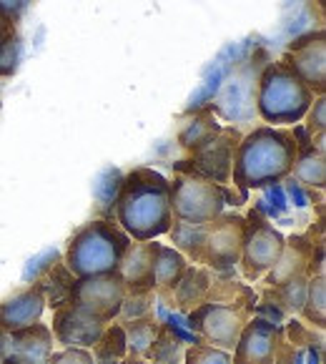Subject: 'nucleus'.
I'll use <instances>...</instances> for the list:
<instances>
[{
    "label": "nucleus",
    "instance_id": "393cba45",
    "mask_svg": "<svg viewBox=\"0 0 326 364\" xmlns=\"http://www.w3.org/2000/svg\"><path fill=\"white\" fill-rule=\"evenodd\" d=\"M93 362L96 364H121L129 354L126 349V332L121 324H113V327H106L103 337L93 344Z\"/></svg>",
    "mask_w": 326,
    "mask_h": 364
},
{
    "label": "nucleus",
    "instance_id": "2eb2a0df",
    "mask_svg": "<svg viewBox=\"0 0 326 364\" xmlns=\"http://www.w3.org/2000/svg\"><path fill=\"white\" fill-rule=\"evenodd\" d=\"M45 311V296L40 287L33 284L28 289L18 291L11 299L0 301V329L16 332V329H26L36 321H40Z\"/></svg>",
    "mask_w": 326,
    "mask_h": 364
},
{
    "label": "nucleus",
    "instance_id": "a211bd4d",
    "mask_svg": "<svg viewBox=\"0 0 326 364\" xmlns=\"http://www.w3.org/2000/svg\"><path fill=\"white\" fill-rule=\"evenodd\" d=\"M151 252H153V291L158 294H171L178 279L188 269V262L178 249L166 247V244H156L151 241Z\"/></svg>",
    "mask_w": 326,
    "mask_h": 364
},
{
    "label": "nucleus",
    "instance_id": "f704fd0d",
    "mask_svg": "<svg viewBox=\"0 0 326 364\" xmlns=\"http://www.w3.org/2000/svg\"><path fill=\"white\" fill-rule=\"evenodd\" d=\"M289 193H291V198H294V201H296V206H306L304 191H301V186H299V183L289 181Z\"/></svg>",
    "mask_w": 326,
    "mask_h": 364
},
{
    "label": "nucleus",
    "instance_id": "9d476101",
    "mask_svg": "<svg viewBox=\"0 0 326 364\" xmlns=\"http://www.w3.org/2000/svg\"><path fill=\"white\" fill-rule=\"evenodd\" d=\"M53 354V334L48 324H31L26 329H0V364H48Z\"/></svg>",
    "mask_w": 326,
    "mask_h": 364
},
{
    "label": "nucleus",
    "instance_id": "39448f33",
    "mask_svg": "<svg viewBox=\"0 0 326 364\" xmlns=\"http://www.w3.org/2000/svg\"><path fill=\"white\" fill-rule=\"evenodd\" d=\"M229 204V191L209 178L181 173L171 181V214L183 224H209Z\"/></svg>",
    "mask_w": 326,
    "mask_h": 364
},
{
    "label": "nucleus",
    "instance_id": "aec40b11",
    "mask_svg": "<svg viewBox=\"0 0 326 364\" xmlns=\"http://www.w3.org/2000/svg\"><path fill=\"white\" fill-rule=\"evenodd\" d=\"M221 134V126L216 124L214 108H203V111H193V118H188L186 124L178 131V144L183 149L198 151L201 146H206L209 141H214Z\"/></svg>",
    "mask_w": 326,
    "mask_h": 364
},
{
    "label": "nucleus",
    "instance_id": "ddd939ff",
    "mask_svg": "<svg viewBox=\"0 0 326 364\" xmlns=\"http://www.w3.org/2000/svg\"><path fill=\"white\" fill-rule=\"evenodd\" d=\"M286 63L294 68V73L309 86L311 93L324 96L326 91V43H324V31L306 33V36L296 38L289 46L286 53Z\"/></svg>",
    "mask_w": 326,
    "mask_h": 364
},
{
    "label": "nucleus",
    "instance_id": "f257e3e1",
    "mask_svg": "<svg viewBox=\"0 0 326 364\" xmlns=\"http://www.w3.org/2000/svg\"><path fill=\"white\" fill-rule=\"evenodd\" d=\"M113 211L131 241H156L173 226L171 181L153 168H134L124 176Z\"/></svg>",
    "mask_w": 326,
    "mask_h": 364
},
{
    "label": "nucleus",
    "instance_id": "6ab92c4d",
    "mask_svg": "<svg viewBox=\"0 0 326 364\" xmlns=\"http://www.w3.org/2000/svg\"><path fill=\"white\" fill-rule=\"evenodd\" d=\"M121 327H124V332H126V349H129V354H126V359L121 364L143 362V359L148 357V349H151V344H153L156 334H158L161 324L153 319V314H148V316H141V319L126 321Z\"/></svg>",
    "mask_w": 326,
    "mask_h": 364
},
{
    "label": "nucleus",
    "instance_id": "412c9836",
    "mask_svg": "<svg viewBox=\"0 0 326 364\" xmlns=\"http://www.w3.org/2000/svg\"><path fill=\"white\" fill-rule=\"evenodd\" d=\"M211 291V277L206 269H191L188 267L183 272V277L178 279V284L173 287L171 294L176 296V304L181 306L183 311L196 309L201 301H206Z\"/></svg>",
    "mask_w": 326,
    "mask_h": 364
},
{
    "label": "nucleus",
    "instance_id": "4be33fe9",
    "mask_svg": "<svg viewBox=\"0 0 326 364\" xmlns=\"http://www.w3.org/2000/svg\"><path fill=\"white\" fill-rule=\"evenodd\" d=\"M291 173H294V178H296V183H299V186L319 188V191H321V188H324V183H326V159H324V154H321V151H316L314 144H311L309 149L299 151Z\"/></svg>",
    "mask_w": 326,
    "mask_h": 364
},
{
    "label": "nucleus",
    "instance_id": "c756f323",
    "mask_svg": "<svg viewBox=\"0 0 326 364\" xmlns=\"http://www.w3.org/2000/svg\"><path fill=\"white\" fill-rule=\"evenodd\" d=\"M153 314V291H126V299L121 304V314L126 321L131 319H141V316Z\"/></svg>",
    "mask_w": 326,
    "mask_h": 364
},
{
    "label": "nucleus",
    "instance_id": "72a5a7b5",
    "mask_svg": "<svg viewBox=\"0 0 326 364\" xmlns=\"http://www.w3.org/2000/svg\"><path fill=\"white\" fill-rule=\"evenodd\" d=\"M28 6H31V0H0V11L6 13L13 23L21 21V16L28 11Z\"/></svg>",
    "mask_w": 326,
    "mask_h": 364
},
{
    "label": "nucleus",
    "instance_id": "5701e85b",
    "mask_svg": "<svg viewBox=\"0 0 326 364\" xmlns=\"http://www.w3.org/2000/svg\"><path fill=\"white\" fill-rule=\"evenodd\" d=\"M299 314H304V319L311 327L324 329L326 327V277L324 272H316L309 277L306 284V299Z\"/></svg>",
    "mask_w": 326,
    "mask_h": 364
},
{
    "label": "nucleus",
    "instance_id": "f03ea898",
    "mask_svg": "<svg viewBox=\"0 0 326 364\" xmlns=\"http://www.w3.org/2000/svg\"><path fill=\"white\" fill-rule=\"evenodd\" d=\"M299 151L301 146L296 131L259 126L236 146L234 164H231L234 186L246 193L251 188H266L271 183L283 181L286 176H291Z\"/></svg>",
    "mask_w": 326,
    "mask_h": 364
},
{
    "label": "nucleus",
    "instance_id": "473e14b6",
    "mask_svg": "<svg viewBox=\"0 0 326 364\" xmlns=\"http://www.w3.org/2000/svg\"><path fill=\"white\" fill-rule=\"evenodd\" d=\"M53 262H58V252H55V249H53V252H45L40 259H36V262L28 264V269L23 272V279H26V282H31V279H33V284H36V279L40 277V274H43Z\"/></svg>",
    "mask_w": 326,
    "mask_h": 364
},
{
    "label": "nucleus",
    "instance_id": "c9c22d12",
    "mask_svg": "<svg viewBox=\"0 0 326 364\" xmlns=\"http://www.w3.org/2000/svg\"><path fill=\"white\" fill-rule=\"evenodd\" d=\"M11 31H13V21L6 16V13L0 11V43L6 41V36H8V33H11Z\"/></svg>",
    "mask_w": 326,
    "mask_h": 364
},
{
    "label": "nucleus",
    "instance_id": "0eeeda50",
    "mask_svg": "<svg viewBox=\"0 0 326 364\" xmlns=\"http://www.w3.org/2000/svg\"><path fill=\"white\" fill-rule=\"evenodd\" d=\"M249 321V311L236 301H201L188 314V327L198 334V342L219 349H234L239 334Z\"/></svg>",
    "mask_w": 326,
    "mask_h": 364
},
{
    "label": "nucleus",
    "instance_id": "2f4dec72",
    "mask_svg": "<svg viewBox=\"0 0 326 364\" xmlns=\"http://www.w3.org/2000/svg\"><path fill=\"white\" fill-rule=\"evenodd\" d=\"M48 364H96V362H93L91 349L65 347L63 352H53V354H50Z\"/></svg>",
    "mask_w": 326,
    "mask_h": 364
},
{
    "label": "nucleus",
    "instance_id": "7c9ffc66",
    "mask_svg": "<svg viewBox=\"0 0 326 364\" xmlns=\"http://www.w3.org/2000/svg\"><path fill=\"white\" fill-rule=\"evenodd\" d=\"M306 131L314 139V134H324L326 131V98L319 96L316 101H311L309 111H306Z\"/></svg>",
    "mask_w": 326,
    "mask_h": 364
},
{
    "label": "nucleus",
    "instance_id": "c85d7f7f",
    "mask_svg": "<svg viewBox=\"0 0 326 364\" xmlns=\"http://www.w3.org/2000/svg\"><path fill=\"white\" fill-rule=\"evenodd\" d=\"M21 55H23L21 36H18L16 28H13L6 36V41L0 43V78H8V75L16 73L18 63H21Z\"/></svg>",
    "mask_w": 326,
    "mask_h": 364
},
{
    "label": "nucleus",
    "instance_id": "20e7f679",
    "mask_svg": "<svg viewBox=\"0 0 326 364\" xmlns=\"http://www.w3.org/2000/svg\"><path fill=\"white\" fill-rule=\"evenodd\" d=\"M311 101H314V93L286 60H278V63L263 68L261 78H259L256 108L266 124H299L309 111Z\"/></svg>",
    "mask_w": 326,
    "mask_h": 364
},
{
    "label": "nucleus",
    "instance_id": "6e6552de",
    "mask_svg": "<svg viewBox=\"0 0 326 364\" xmlns=\"http://www.w3.org/2000/svg\"><path fill=\"white\" fill-rule=\"evenodd\" d=\"M126 299V287L118 279V274H98V277H83L75 279L70 289L68 304L75 309L86 311L88 316L103 321H113L121 314V304Z\"/></svg>",
    "mask_w": 326,
    "mask_h": 364
},
{
    "label": "nucleus",
    "instance_id": "a878e982",
    "mask_svg": "<svg viewBox=\"0 0 326 364\" xmlns=\"http://www.w3.org/2000/svg\"><path fill=\"white\" fill-rule=\"evenodd\" d=\"M121 183H124V173L118 168H106L101 176L93 183V196H96L98 211L103 216H111L113 209H116V198L118 191H121Z\"/></svg>",
    "mask_w": 326,
    "mask_h": 364
},
{
    "label": "nucleus",
    "instance_id": "423d86ee",
    "mask_svg": "<svg viewBox=\"0 0 326 364\" xmlns=\"http://www.w3.org/2000/svg\"><path fill=\"white\" fill-rule=\"evenodd\" d=\"M246 239V219L236 214H221L219 219L203 224L196 264H206L214 272L234 269L241 259Z\"/></svg>",
    "mask_w": 326,
    "mask_h": 364
},
{
    "label": "nucleus",
    "instance_id": "dca6fc26",
    "mask_svg": "<svg viewBox=\"0 0 326 364\" xmlns=\"http://www.w3.org/2000/svg\"><path fill=\"white\" fill-rule=\"evenodd\" d=\"M116 274L124 282L126 291H153V252H151V241L129 244V249L118 262Z\"/></svg>",
    "mask_w": 326,
    "mask_h": 364
},
{
    "label": "nucleus",
    "instance_id": "4468645a",
    "mask_svg": "<svg viewBox=\"0 0 326 364\" xmlns=\"http://www.w3.org/2000/svg\"><path fill=\"white\" fill-rule=\"evenodd\" d=\"M108 324L88 316L86 311L75 309L73 304L58 306L53 314V327L50 334L55 337V342L63 344V347H80V349H91L98 339L103 337Z\"/></svg>",
    "mask_w": 326,
    "mask_h": 364
},
{
    "label": "nucleus",
    "instance_id": "f8f14e48",
    "mask_svg": "<svg viewBox=\"0 0 326 364\" xmlns=\"http://www.w3.org/2000/svg\"><path fill=\"white\" fill-rule=\"evenodd\" d=\"M281 347V329L271 319L254 316L244 324L231 354L234 364H273Z\"/></svg>",
    "mask_w": 326,
    "mask_h": 364
},
{
    "label": "nucleus",
    "instance_id": "7ed1b4c3",
    "mask_svg": "<svg viewBox=\"0 0 326 364\" xmlns=\"http://www.w3.org/2000/svg\"><path fill=\"white\" fill-rule=\"evenodd\" d=\"M129 244V234L121 226L111 219H96L70 236L63 264L75 279L113 274Z\"/></svg>",
    "mask_w": 326,
    "mask_h": 364
},
{
    "label": "nucleus",
    "instance_id": "bb28decb",
    "mask_svg": "<svg viewBox=\"0 0 326 364\" xmlns=\"http://www.w3.org/2000/svg\"><path fill=\"white\" fill-rule=\"evenodd\" d=\"M306 284H309V274H299V277H291L283 284L273 287V296H276L278 306L289 314H299L306 299Z\"/></svg>",
    "mask_w": 326,
    "mask_h": 364
},
{
    "label": "nucleus",
    "instance_id": "f3484780",
    "mask_svg": "<svg viewBox=\"0 0 326 364\" xmlns=\"http://www.w3.org/2000/svg\"><path fill=\"white\" fill-rule=\"evenodd\" d=\"M311 272H314V244L306 236H296L289 244H283V252L268 272L266 284L273 289V287L283 284L286 279L299 277V274L311 277Z\"/></svg>",
    "mask_w": 326,
    "mask_h": 364
},
{
    "label": "nucleus",
    "instance_id": "b1692460",
    "mask_svg": "<svg viewBox=\"0 0 326 364\" xmlns=\"http://www.w3.org/2000/svg\"><path fill=\"white\" fill-rule=\"evenodd\" d=\"M183 352H186L183 339L178 337L168 324H161V329H158V334H156L146 359H148L151 364H181Z\"/></svg>",
    "mask_w": 326,
    "mask_h": 364
},
{
    "label": "nucleus",
    "instance_id": "cd10ccee",
    "mask_svg": "<svg viewBox=\"0 0 326 364\" xmlns=\"http://www.w3.org/2000/svg\"><path fill=\"white\" fill-rule=\"evenodd\" d=\"M183 364H234L231 362L229 349L211 347V344H191V347L183 352Z\"/></svg>",
    "mask_w": 326,
    "mask_h": 364
},
{
    "label": "nucleus",
    "instance_id": "9b49d317",
    "mask_svg": "<svg viewBox=\"0 0 326 364\" xmlns=\"http://www.w3.org/2000/svg\"><path fill=\"white\" fill-rule=\"evenodd\" d=\"M236 141H239V134L234 129H221L214 141L193 151V159L181 161L176 168L191 176L209 178L214 183H226L231 178V164H234L236 146H239Z\"/></svg>",
    "mask_w": 326,
    "mask_h": 364
},
{
    "label": "nucleus",
    "instance_id": "1a4fd4ad",
    "mask_svg": "<svg viewBox=\"0 0 326 364\" xmlns=\"http://www.w3.org/2000/svg\"><path fill=\"white\" fill-rule=\"evenodd\" d=\"M283 239L266 219L259 214H251L246 219V239H244V249H241V269L249 282H256L259 277L271 272V267L278 262L283 252Z\"/></svg>",
    "mask_w": 326,
    "mask_h": 364
}]
</instances>
